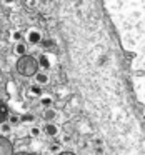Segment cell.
<instances>
[{
    "label": "cell",
    "instance_id": "1",
    "mask_svg": "<svg viewBox=\"0 0 145 155\" xmlns=\"http://www.w3.org/2000/svg\"><path fill=\"white\" fill-rule=\"evenodd\" d=\"M17 70H18L20 75H25V77L37 75V70H38L37 58L30 57V55H24V57H20L18 62H17Z\"/></svg>",
    "mask_w": 145,
    "mask_h": 155
},
{
    "label": "cell",
    "instance_id": "2",
    "mask_svg": "<svg viewBox=\"0 0 145 155\" xmlns=\"http://www.w3.org/2000/svg\"><path fill=\"white\" fill-rule=\"evenodd\" d=\"M0 155H14L12 142L7 137H2V135H0Z\"/></svg>",
    "mask_w": 145,
    "mask_h": 155
},
{
    "label": "cell",
    "instance_id": "3",
    "mask_svg": "<svg viewBox=\"0 0 145 155\" xmlns=\"http://www.w3.org/2000/svg\"><path fill=\"white\" fill-rule=\"evenodd\" d=\"M28 40H30L32 44H37V42L40 40V34H38V32H35V30H32L30 34H28Z\"/></svg>",
    "mask_w": 145,
    "mask_h": 155
},
{
    "label": "cell",
    "instance_id": "4",
    "mask_svg": "<svg viewBox=\"0 0 145 155\" xmlns=\"http://www.w3.org/2000/svg\"><path fill=\"white\" fill-rule=\"evenodd\" d=\"M5 118H7V107L0 104V124H2Z\"/></svg>",
    "mask_w": 145,
    "mask_h": 155
},
{
    "label": "cell",
    "instance_id": "5",
    "mask_svg": "<svg viewBox=\"0 0 145 155\" xmlns=\"http://www.w3.org/2000/svg\"><path fill=\"white\" fill-rule=\"evenodd\" d=\"M25 50H27V48H25V44H18L17 47H15V52H17L18 55H22V57L25 55Z\"/></svg>",
    "mask_w": 145,
    "mask_h": 155
},
{
    "label": "cell",
    "instance_id": "6",
    "mask_svg": "<svg viewBox=\"0 0 145 155\" xmlns=\"http://www.w3.org/2000/svg\"><path fill=\"white\" fill-rule=\"evenodd\" d=\"M37 82H38V84H47L48 77L45 74H37Z\"/></svg>",
    "mask_w": 145,
    "mask_h": 155
},
{
    "label": "cell",
    "instance_id": "7",
    "mask_svg": "<svg viewBox=\"0 0 145 155\" xmlns=\"http://www.w3.org/2000/svg\"><path fill=\"white\" fill-rule=\"evenodd\" d=\"M47 132H48V135H55V134H57V127L52 125V124H48L47 125Z\"/></svg>",
    "mask_w": 145,
    "mask_h": 155
},
{
    "label": "cell",
    "instance_id": "8",
    "mask_svg": "<svg viewBox=\"0 0 145 155\" xmlns=\"http://www.w3.org/2000/svg\"><path fill=\"white\" fill-rule=\"evenodd\" d=\"M60 155H75V153H72V152H62Z\"/></svg>",
    "mask_w": 145,
    "mask_h": 155
},
{
    "label": "cell",
    "instance_id": "9",
    "mask_svg": "<svg viewBox=\"0 0 145 155\" xmlns=\"http://www.w3.org/2000/svg\"><path fill=\"white\" fill-rule=\"evenodd\" d=\"M15 155H30V153H15Z\"/></svg>",
    "mask_w": 145,
    "mask_h": 155
}]
</instances>
